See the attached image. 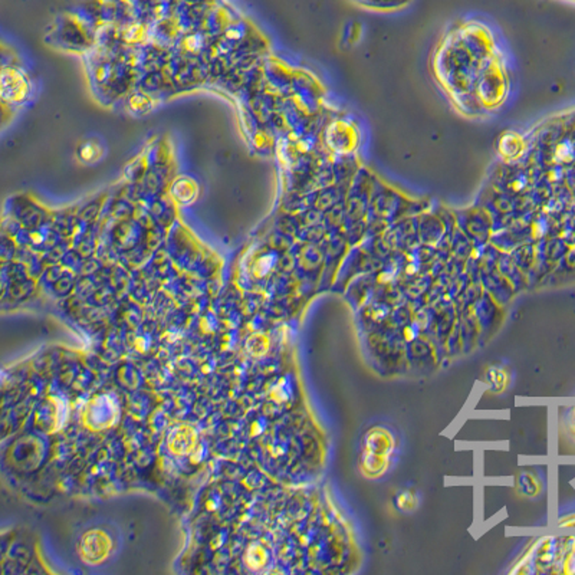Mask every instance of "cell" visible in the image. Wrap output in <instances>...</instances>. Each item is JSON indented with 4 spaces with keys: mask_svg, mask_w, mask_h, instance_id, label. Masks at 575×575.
Here are the masks:
<instances>
[{
    "mask_svg": "<svg viewBox=\"0 0 575 575\" xmlns=\"http://www.w3.org/2000/svg\"><path fill=\"white\" fill-rule=\"evenodd\" d=\"M101 154H102L101 146L95 144L93 141L85 142L84 146H81V149L78 151L79 160L84 161V163H93V161H97V160L101 158Z\"/></svg>",
    "mask_w": 575,
    "mask_h": 575,
    "instance_id": "2",
    "label": "cell"
},
{
    "mask_svg": "<svg viewBox=\"0 0 575 575\" xmlns=\"http://www.w3.org/2000/svg\"><path fill=\"white\" fill-rule=\"evenodd\" d=\"M367 9L374 10H397L406 8L411 0H355Z\"/></svg>",
    "mask_w": 575,
    "mask_h": 575,
    "instance_id": "1",
    "label": "cell"
}]
</instances>
